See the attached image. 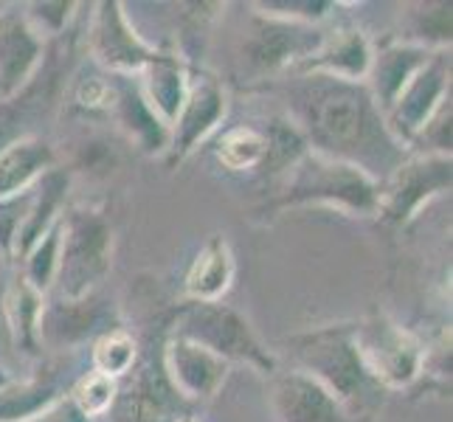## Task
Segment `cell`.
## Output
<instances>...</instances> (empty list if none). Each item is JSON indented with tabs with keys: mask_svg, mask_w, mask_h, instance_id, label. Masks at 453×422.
<instances>
[{
	"mask_svg": "<svg viewBox=\"0 0 453 422\" xmlns=\"http://www.w3.org/2000/svg\"><path fill=\"white\" fill-rule=\"evenodd\" d=\"M290 121L312 152L352 164L374 180L392 175L405 161V147L388 130L364 82L302 73V80L290 85Z\"/></svg>",
	"mask_w": 453,
	"mask_h": 422,
	"instance_id": "6da1fadb",
	"label": "cell"
},
{
	"mask_svg": "<svg viewBox=\"0 0 453 422\" xmlns=\"http://www.w3.org/2000/svg\"><path fill=\"white\" fill-rule=\"evenodd\" d=\"M302 372L330 392L347 417L372 414L383 403V386L369 374L355 347L352 326H321L290 341Z\"/></svg>",
	"mask_w": 453,
	"mask_h": 422,
	"instance_id": "7a4b0ae2",
	"label": "cell"
},
{
	"mask_svg": "<svg viewBox=\"0 0 453 422\" xmlns=\"http://www.w3.org/2000/svg\"><path fill=\"white\" fill-rule=\"evenodd\" d=\"M307 203H321L349 214H378L380 183L352 164L310 150L288 169L279 195V206H307Z\"/></svg>",
	"mask_w": 453,
	"mask_h": 422,
	"instance_id": "3957f363",
	"label": "cell"
},
{
	"mask_svg": "<svg viewBox=\"0 0 453 422\" xmlns=\"http://www.w3.org/2000/svg\"><path fill=\"white\" fill-rule=\"evenodd\" d=\"M113 228L96 209L76 206L62 211V245L57 285L59 299H85L111 273Z\"/></svg>",
	"mask_w": 453,
	"mask_h": 422,
	"instance_id": "277c9868",
	"label": "cell"
},
{
	"mask_svg": "<svg viewBox=\"0 0 453 422\" xmlns=\"http://www.w3.org/2000/svg\"><path fill=\"white\" fill-rule=\"evenodd\" d=\"M172 335L189 338L206 347L226 364H248L259 374H276V355L262 347L251 324L237 310L223 302H189L178 310Z\"/></svg>",
	"mask_w": 453,
	"mask_h": 422,
	"instance_id": "5b68a950",
	"label": "cell"
},
{
	"mask_svg": "<svg viewBox=\"0 0 453 422\" xmlns=\"http://www.w3.org/2000/svg\"><path fill=\"white\" fill-rule=\"evenodd\" d=\"M324 37V31L312 23L254 12L242 31L240 59L248 73L262 80V76L279 73L285 68H299L321 49Z\"/></svg>",
	"mask_w": 453,
	"mask_h": 422,
	"instance_id": "8992f818",
	"label": "cell"
},
{
	"mask_svg": "<svg viewBox=\"0 0 453 422\" xmlns=\"http://www.w3.org/2000/svg\"><path fill=\"white\" fill-rule=\"evenodd\" d=\"M352 338L369 374L383 388H405L423 374L426 352L403 326L386 318H372L364 326H355Z\"/></svg>",
	"mask_w": 453,
	"mask_h": 422,
	"instance_id": "52a82bcc",
	"label": "cell"
},
{
	"mask_svg": "<svg viewBox=\"0 0 453 422\" xmlns=\"http://www.w3.org/2000/svg\"><path fill=\"white\" fill-rule=\"evenodd\" d=\"M450 189V155L419 152L405 158L380 189L378 214L388 223H409L411 217L436 195Z\"/></svg>",
	"mask_w": 453,
	"mask_h": 422,
	"instance_id": "ba28073f",
	"label": "cell"
},
{
	"mask_svg": "<svg viewBox=\"0 0 453 422\" xmlns=\"http://www.w3.org/2000/svg\"><path fill=\"white\" fill-rule=\"evenodd\" d=\"M450 99V57L434 51V57L414 73V80L403 88L392 111L386 113V124L403 147H411L417 135L428 127V121L440 113V107Z\"/></svg>",
	"mask_w": 453,
	"mask_h": 422,
	"instance_id": "9c48e42d",
	"label": "cell"
},
{
	"mask_svg": "<svg viewBox=\"0 0 453 422\" xmlns=\"http://www.w3.org/2000/svg\"><path fill=\"white\" fill-rule=\"evenodd\" d=\"M88 40L90 54L96 57L99 65L116 76H127V80L133 73H142L152 62V57L158 54L133 28L127 14H124V6L116 4V0H107V4L96 6L90 18Z\"/></svg>",
	"mask_w": 453,
	"mask_h": 422,
	"instance_id": "30bf717a",
	"label": "cell"
},
{
	"mask_svg": "<svg viewBox=\"0 0 453 422\" xmlns=\"http://www.w3.org/2000/svg\"><path fill=\"white\" fill-rule=\"evenodd\" d=\"M228 111V96L223 85L214 76H197L189 82V93L180 107V113L169 130V161L180 164L186 155H192L206 141Z\"/></svg>",
	"mask_w": 453,
	"mask_h": 422,
	"instance_id": "8fae6325",
	"label": "cell"
},
{
	"mask_svg": "<svg viewBox=\"0 0 453 422\" xmlns=\"http://www.w3.org/2000/svg\"><path fill=\"white\" fill-rule=\"evenodd\" d=\"M268 403L276 422H347L341 403L302 369L271 374Z\"/></svg>",
	"mask_w": 453,
	"mask_h": 422,
	"instance_id": "7c38bea8",
	"label": "cell"
},
{
	"mask_svg": "<svg viewBox=\"0 0 453 422\" xmlns=\"http://www.w3.org/2000/svg\"><path fill=\"white\" fill-rule=\"evenodd\" d=\"M228 366L231 364H226L223 357H217L214 352L189 338L169 335L164 347V372L172 388L186 400H211L223 388L228 378Z\"/></svg>",
	"mask_w": 453,
	"mask_h": 422,
	"instance_id": "4fadbf2b",
	"label": "cell"
},
{
	"mask_svg": "<svg viewBox=\"0 0 453 422\" xmlns=\"http://www.w3.org/2000/svg\"><path fill=\"white\" fill-rule=\"evenodd\" d=\"M45 42L28 26L26 14L0 12V96L20 93L42 62Z\"/></svg>",
	"mask_w": 453,
	"mask_h": 422,
	"instance_id": "5bb4252c",
	"label": "cell"
},
{
	"mask_svg": "<svg viewBox=\"0 0 453 422\" xmlns=\"http://www.w3.org/2000/svg\"><path fill=\"white\" fill-rule=\"evenodd\" d=\"M68 186H71V172L59 166L49 169L35 186H31L23 223L18 228V237H14V251H12L14 259H23L62 217Z\"/></svg>",
	"mask_w": 453,
	"mask_h": 422,
	"instance_id": "9a60e30c",
	"label": "cell"
},
{
	"mask_svg": "<svg viewBox=\"0 0 453 422\" xmlns=\"http://www.w3.org/2000/svg\"><path fill=\"white\" fill-rule=\"evenodd\" d=\"M374 49L361 28H341L326 35L321 49L307 62H302V73H321L343 82H364L372 71Z\"/></svg>",
	"mask_w": 453,
	"mask_h": 422,
	"instance_id": "2e32d148",
	"label": "cell"
},
{
	"mask_svg": "<svg viewBox=\"0 0 453 422\" xmlns=\"http://www.w3.org/2000/svg\"><path fill=\"white\" fill-rule=\"evenodd\" d=\"M434 51H440V49H434ZM434 51L423 49V45H417V42H395V45H386L380 54H374L372 71L366 76L369 80L366 88L372 93V99L378 102L383 116L392 111V104L397 102L403 88L414 80V73L434 57Z\"/></svg>",
	"mask_w": 453,
	"mask_h": 422,
	"instance_id": "e0dca14e",
	"label": "cell"
},
{
	"mask_svg": "<svg viewBox=\"0 0 453 422\" xmlns=\"http://www.w3.org/2000/svg\"><path fill=\"white\" fill-rule=\"evenodd\" d=\"M102 302L96 293L85 295V299H59L42 307L40 316V341L51 343V347H73V343L88 341L96 326L102 324Z\"/></svg>",
	"mask_w": 453,
	"mask_h": 422,
	"instance_id": "ac0fdd59",
	"label": "cell"
},
{
	"mask_svg": "<svg viewBox=\"0 0 453 422\" xmlns=\"http://www.w3.org/2000/svg\"><path fill=\"white\" fill-rule=\"evenodd\" d=\"M57 166V152L45 138L23 135L0 152V200L28 192L45 172Z\"/></svg>",
	"mask_w": 453,
	"mask_h": 422,
	"instance_id": "d6986e66",
	"label": "cell"
},
{
	"mask_svg": "<svg viewBox=\"0 0 453 422\" xmlns=\"http://www.w3.org/2000/svg\"><path fill=\"white\" fill-rule=\"evenodd\" d=\"M138 76H142V85H138L142 96L155 111V116L172 130V124H175L180 107L186 102V93H189V76H186L180 59L175 54L158 51Z\"/></svg>",
	"mask_w": 453,
	"mask_h": 422,
	"instance_id": "ffe728a7",
	"label": "cell"
},
{
	"mask_svg": "<svg viewBox=\"0 0 453 422\" xmlns=\"http://www.w3.org/2000/svg\"><path fill=\"white\" fill-rule=\"evenodd\" d=\"M111 113L142 150L147 152L169 150V127L155 116V111L142 96V90L127 82V76H119Z\"/></svg>",
	"mask_w": 453,
	"mask_h": 422,
	"instance_id": "44dd1931",
	"label": "cell"
},
{
	"mask_svg": "<svg viewBox=\"0 0 453 422\" xmlns=\"http://www.w3.org/2000/svg\"><path fill=\"white\" fill-rule=\"evenodd\" d=\"M234 279V254L226 237H214L200 248L189 276H186V293L192 302H220V295L231 288Z\"/></svg>",
	"mask_w": 453,
	"mask_h": 422,
	"instance_id": "7402d4cb",
	"label": "cell"
},
{
	"mask_svg": "<svg viewBox=\"0 0 453 422\" xmlns=\"http://www.w3.org/2000/svg\"><path fill=\"white\" fill-rule=\"evenodd\" d=\"M45 307V295L37 293L28 285L23 276H18L6 290V321L14 338V347L18 352L37 357L42 352V341H40V316Z\"/></svg>",
	"mask_w": 453,
	"mask_h": 422,
	"instance_id": "603a6c76",
	"label": "cell"
},
{
	"mask_svg": "<svg viewBox=\"0 0 453 422\" xmlns=\"http://www.w3.org/2000/svg\"><path fill=\"white\" fill-rule=\"evenodd\" d=\"M59 397V386L51 378H37L28 383H4L0 386V422L37 419Z\"/></svg>",
	"mask_w": 453,
	"mask_h": 422,
	"instance_id": "cb8c5ba5",
	"label": "cell"
},
{
	"mask_svg": "<svg viewBox=\"0 0 453 422\" xmlns=\"http://www.w3.org/2000/svg\"><path fill=\"white\" fill-rule=\"evenodd\" d=\"M113 405L119 422H161L166 414V395L152 369H142L133 386L116 397Z\"/></svg>",
	"mask_w": 453,
	"mask_h": 422,
	"instance_id": "d4e9b609",
	"label": "cell"
},
{
	"mask_svg": "<svg viewBox=\"0 0 453 422\" xmlns=\"http://www.w3.org/2000/svg\"><path fill=\"white\" fill-rule=\"evenodd\" d=\"M262 133H265V141H268V152H265V161L259 166L265 172H288L296 161L304 158L310 152L307 138L290 121V116L271 119V124Z\"/></svg>",
	"mask_w": 453,
	"mask_h": 422,
	"instance_id": "484cf974",
	"label": "cell"
},
{
	"mask_svg": "<svg viewBox=\"0 0 453 422\" xmlns=\"http://www.w3.org/2000/svg\"><path fill=\"white\" fill-rule=\"evenodd\" d=\"M268 152V141H265L262 130L254 127H234L223 133L217 141V161H220L228 172H245V169H259Z\"/></svg>",
	"mask_w": 453,
	"mask_h": 422,
	"instance_id": "4316f807",
	"label": "cell"
},
{
	"mask_svg": "<svg viewBox=\"0 0 453 422\" xmlns=\"http://www.w3.org/2000/svg\"><path fill=\"white\" fill-rule=\"evenodd\" d=\"M59 245H62V217L51 226V231L31 248L23 257V279L28 281L37 293H49L57 281V268H59Z\"/></svg>",
	"mask_w": 453,
	"mask_h": 422,
	"instance_id": "83f0119b",
	"label": "cell"
},
{
	"mask_svg": "<svg viewBox=\"0 0 453 422\" xmlns=\"http://www.w3.org/2000/svg\"><path fill=\"white\" fill-rule=\"evenodd\" d=\"M138 357V347L130 333L124 330H107L96 343H93V372H102L107 378H121V374L133 372Z\"/></svg>",
	"mask_w": 453,
	"mask_h": 422,
	"instance_id": "f1b7e54d",
	"label": "cell"
},
{
	"mask_svg": "<svg viewBox=\"0 0 453 422\" xmlns=\"http://www.w3.org/2000/svg\"><path fill=\"white\" fill-rule=\"evenodd\" d=\"M119 397V383L113 378H107L102 372H88L85 378H80V383L73 386L71 400L76 403L88 419L90 417H102L104 411H111V405Z\"/></svg>",
	"mask_w": 453,
	"mask_h": 422,
	"instance_id": "f546056e",
	"label": "cell"
},
{
	"mask_svg": "<svg viewBox=\"0 0 453 422\" xmlns=\"http://www.w3.org/2000/svg\"><path fill=\"white\" fill-rule=\"evenodd\" d=\"M28 9H31L26 12L28 26L35 28L40 37H45V35H62V31H65L76 4H35Z\"/></svg>",
	"mask_w": 453,
	"mask_h": 422,
	"instance_id": "4dcf8cb0",
	"label": "cell"
},
{
	"mask_svg": "<svg viewBox=\"0 0 453 422\" xmlns=\"http://www.w3.org/2000/svg\"><path fill=\"white\" fill-rule=\"evenodd\" d=\"M31 422H90V419L76 409V403L71 397H59L54 405H49V409Z\"/></svg>",
	"mask_w": 453,
	"mask_h": 422,
	"instance_id": "1f68e13d",
	"label": "cell"
},
{
	"mask_svg": "<svg viewBox=\"0 0 453 422\" xmlns=\"http://www.w3.org/2000/svg\"><path fill=\"white\" fill-rule=\"evenodd\" d=\"M175 422H200L197 417H192V414H183V417H178Z\"/></svg>",
	"mask_w": 453,
	"mask_h": 422,
	"instance_id": "d6a6232c",
	"label": "cell"
}]
</instances>
